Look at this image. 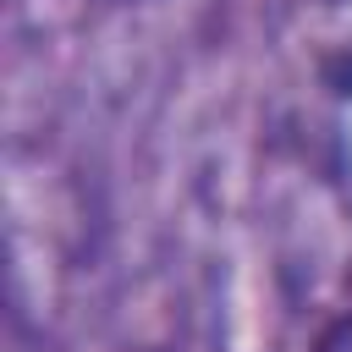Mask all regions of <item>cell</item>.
<instances>
[{"instance_id":"1","label":"cell","mask_w":352,"mask_h":352,"mask_svg":"<svg viewBox=\"0 0 352 352\" xmlns=\"http://www.w3.org/2000/svg\"><path fill=\"white\" fill-rule=\"evenodd\" d=\"M314 352H352V314L336 319V324H324L319 341H314Z\"/></svg>"}]
</instances>
